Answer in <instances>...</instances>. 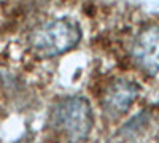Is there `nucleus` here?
<instances>
[{
	"mask_svg": "<svg viewBox=\"0 0 159 143\" xmlns=\"http://www.w3.org/2000/svg\"><path fill=\"white\" fill-rule=\"evenodd\" d=\"M51 121L67 143H84L91 134L94 116L86 97L70 96L54 105Z\"/></svg>",
	"mask_w": 159,
	"mask_h": 143,
	"instance_id": "2",
	"label": "nucleus"
},
{
	"mask_svg": "<svg viewBox=\"0 0 159 143\" xmlns=\"http://www.w3.org/2000/svg\"><path fill=\"white\" fill-rule=\"evenodd\" d=\"M134 64L147 75L159 72V25L150 24L137 34L130 48Z\"/></svg>",
	"mask_w": 159,
	"mask_h": 143,
	"instance_id": "3",
	"label": "nucleus"
},
{
	"mask_svg": "<svg viewBox=\"0 0 159 143\" xmlns=\"http://www.w3.org/2000/svg\"><path fill=\"white\" fill-rule=\"evenodd\" d=\"M157 143H159V137H157Z\"/></svg>",
	"mask_w": 159,
	"mask_h": 143,
	"instance_id": "5",
	"label": "nucleus"
},
{
	"mask_svg": "<svg viewBox=\"0 0 159 143\" xmlns=\"http://www.w3.org/2000/svg\"><path fill=\"white\" fill-rule=\"evenodd\" d=\"M139 94L140 87L137 86V83L126 78H119L105 89L102 96V108L108 116L118 118L132 107Z\"/></svg>",
	"mask_w": 159,
	"mask_h": 143,
	"instance_id": "4",
	"label": "nucleus"
},
{
	"mask_svg": "<svg viewBox=\"0 0 159 143\" xmlns=\"http://www.w3.org/2000/svg\"><path fill=\"white\" fill-rule=\"evenodd\" d=\"M81 40V27L73 19L62 18L42 24L30 34L29 45L40 59H51L69 53Z\"/></svg>",
	"mask_w": 159,
	"mask_h": 143,
	"instance_id": "1",
	"label": "nucleus"
}]
</instances>
